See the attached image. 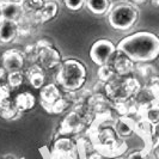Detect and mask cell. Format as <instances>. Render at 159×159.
<instances>
[{
	"label": "cell",
	"mask_w": 159,
	"mask_h": 159,
	"mask_svg": "<svg viewBox=\"0 0 159 159\" xmlns=\"http://www.w3.org/2000/svg\"><path fill=\"white\" fill-rule=\"evenodd\" d=\"M1 5V15L2 18L16 20L19 19L20 16L23 15V5L22 2H15V1H4L0 2Z\"/></svg>",
	"instance_id": "cell-17"
},
{
	"label": "cell",
	"mask_w": 159,
	"mask_h": 159,
	"mask_svg": "<svg viewBox=\"0 0 159 159\" xmlns=\"http://www.w3.org/2000/svg\"><path fill=\"white\" fill-rule=\"evenodd\" d=\"M130 1L136 4V5H139V4H143V2H147V1H151V0H130Z\"/></svg>",
	"instance_id": "cell-34"
},
{
	"label": "cell",
	"mask_w": 159,
	"mask_h": 159,
	"mask_svg": "<svg viewBox=\"0 0 159 159\" xmlns=\"http://www.w3.org/2000/svg\"><path fill=\"white\" fill-rule=\"evenodd\" d=\"M64 4L71 11H79L84 7L85 0H64Z\"/></svg>",
	"instance_id": "cell-28"
},
{
	"label": "cell",
	"mask_w": 159,
	"mask_h": 159,
	"mask_svg": "<svg viewBox=\"0 0 159 159\" xmlns=\"http://www.w3.org/2000/svg\"><path fill=\"white\" fill-rule=\"evenodd\" d=\"M18 24L16 20H11L6 18L0 19V43L2 46L12 43L18 36Z\"/></svg>",
	"instance_id": "cell-14"
},
{
	"label": "cell",
	"mask_w": 159,
	"mask_h": 159,
	"mask_svg": "<svg viewBox=\"0 0 159 159\" xmlns=\"http://www.w3.org/2000/svg\"><path fill=\"white\" fill-rule=\"evenodd\" d=\"M151 157L159 159V140H157L156 143H153V146H152V148H151Z\"/></svg>",
	"instance_id": "cell-31"
},
{
	"label": "cell",
	"mask_w": 159,
	"mask_h": 159,
	"mask_svg": "<svg viewBox=\"0 0 159 159\" xmlns=\"http://www.w3.org/2000/svg\"><path fill=\"white\" fill-rule=\"evenodd\" d=\"M136 70L139 71L140 75L143 77V78H146V79L151 78L153 74H156V73H157V70H156L153 66L146 64V62H143L141 66H138V67H136Z\"/></svg>",
	"instance_id": "cell-26"
},
{
	"label": "cell",
	"mask_w": 159,
	"mask_h": 159,
	"mask_svg": "<svg viewBox=\"0 0 159 159\" xmlns=\"http://www.w3.org/2000/svg\"><path fill=\"white\" fill-rule=\"evenodd\" d=\"M88 123L85 120L80 116L79 114L74 110L70 111L64 120L61 121L60 126L57 128V135L59 136H71L79 134L80 132L88 129Z\"/></svg>",
	"instance_id": "cell-8"
},
{
	"label": "cell",
	"mask_w": 159,
	"mask_h": 159,
	"mask_svg": "<svg viewBox=\"0 0 159 159\" xmlns=\"http://www.w3.org/2000/svg\"><path fill=\"white\" fill-rule=\"evenodd\" d=\"M153 127H154L153 123L141 116L139 117V120H135V127H134L135 134H138L145 141V147L148 151H151L153 143L157 141L153 134Z\"/></svg>",
	"instance_id": "cell-13"
},
{
	"label": "cell",
	"mask_w": 159,
	"mask_h": 159,
	"mask_svg": "<svg viewBox=\"0 0 159 159\" xmlns=\"http://www.w3.org/2000/svg\"><path fill=\"white\" fill-rule=\"evenodd\" d=\"M153 134H154L156 140H159V122L158 123H156L154 127H153Z\"/></svg>",
	"instance_id": "cell-32"
},
{
	"label": "cell",
	"mask_w": 159,
	"mask_h": 159,
	"mask_svg": "<svg viewBox=\"0 0 159 159\" xmlns=\"http://www.w3.org/2000/svg\"><path fill=\"white\" fill-rule=\"evenodd\" d=\"M24 79H25V75L23 74L22 71H12L8 72L6 81H7V85L10 86V89L15 90V89H18L23 84Z\"/></svg>",
	"instance_id": "cell-22"
},
{
	"label": "cell",
	"mask_w": 159,
	"mask_h": 159,
	"mask_svg": "<svg viewBox=\"0 0 159 159\" xmlns=\"http://www.w3.org/2000/svg\"><path fill=\"white\" fill-rule=\"evenodd\" d=\"M2 18V15H1V5H0V19Z\"/></svg>",
	"instance_id": "cell-38"
},
{
	"label": "cell",
	"mask_w": 159,
	"mask_h": 159,
	"mask_svg": "<svg viewBox=\"0 0 159 159\" xmlns=\"http://www.w3.org/2000/svg\"><path fill=\"white\" fill-rule=\"evenodd\" d=\"M150 2H151L154 7H159V0H151Z\"/></svg>",
	"instance_id": "cell-35"
},
{
	"label": "cell",
	"mask_w": 159,
	"mask_h": 159,
	"mask_svg": "<svg viewBox=\"0 0 159 159\" xmlns=\"http://www.w3.org/2000/svg\"><path fill=\"white\" fill-rule=\"evenodd\" d=\"M1 158H12V159H16L17 157H16V156H13V154H4V156H1Z\"/></svg>",
	"instance_id": "cell-36"
},
{
	"label": "cell",
	"mask_w": 159,
	"mask_h": 159,
	"mask_svg": "<svg viewBox=\"0 0 159 159\" xmlns=\"http://www.w3.org/2000/svg\"><path fill=\"white\" fill-rule=\"evenodd\" d=\"M55 79L56 83L66 91H79L88 79V68L79 60L67 59L59 66Z\"/></svg>",
	"instance_id": "cell-3"
},
{
	"label": "cell",
	"mask_w": 159,
	"mask_h": 159,
	"mask_svg": "<svg viewBox=\"0 0 159 159\" xmlns=\"http://www.w3.org/2000/svg\"><path fill=\"white\" fill-rule=\"evenodd\" d=\"M52 158L59 159H75L79 158L77 141H73L68 136H59L53 143L52 147Z\"/></svg>",
	"instance_id": "cell-9"
},
{
	"label": "cell",
	"mask_w": 159,
	"mask_h": 159,
	"mask_svg": "<svg viewBox=\"0 0 159 159\" xmlns=\"http://www.w3.org/2000/svg\"><path fill=\"white\" fill-rule=\"evenodd\" d=\"M157 104H158V105H159V97H158V98H157Z\"/></svg>",
	"instance_id": "cell-39"
},
{
	"label": "cell",
	"mask_w": 159,
	"mask_h": 159,
	"mask_svg": "<svg viewBox=\"0 0 159 159\" xmlns=\"http://www.w3.org/2000/svg\"><path fill=\"white\" fill-rule=\"evenodd\" d=\"M135 120L130 116H119L115 121V130L120 138L126 139L135 134Z\"/></svg>",
	"instance_id": "cell-15"
},
{
	"label": "cell",
	"mask_w": 159,
	"mask_h": 159,
	"mask_svg": "<svg viewBox=\"0 0 159 159\" xmlns=\"http://www.w3.org/2000/svg\"><path fill=\"white\" fill-rule=\"evenodd\" d=\"M140 116L143 117V119H146L147 121H150L153 125L158 123L159 122V105L156 103V104H153V105H151V107H148L147 109H145V110L141 112Z\"/></svg>",
	"instance_id": "cell-24"
},
{
	"label": "cell",
	"mask_w": 159,
	"mask_h": 159,
	"mask_svg": "<svg viewBox=\"0 0 159 159\" xmlns=\"http://www.w3.org/2000/svg\"><path fill=\"white\" fill-rule=\"evenodd\" d=\"M151 157V151H148L146 147L143 150L132 152L127 156V158H150Z\"/></svg>",
	"instance_id": "cell-30"
},
{
	"label": "cell",
	"mask_w": 159,
	"mask_h": 159,
	"mask_svg": "<svg viewBox=\"0 0 159 159\" xmlns=\"http://www.w3.org/2000/svg\"><path fill=\"white\" fill-rule=\"evenodd\" d=\"M6 72H7V71H6L4 67H1V68H0V83L4 80L5 75H6Z\"/></svg>",
	"instance_id": "cell-33"
},
{
	"label": "cell",
	"mask_w": 159,
	"mask_h": 159,
	"mask_svg": "<svg viewBox=\"0 0 159 159\" xmlns=\"http://www.w3.org/2000/svg\"><path fill=\"white\" fill-rule=\"evenodd\" d=\"M139 17L140 11L136 4L132 1H120L109 10L108 23L117 31H127L135 26Z\"/></svg>",
	"instance_id": "cell-5"
},
{
	"label": "cell",
	"mask_w": 159,
	"mask_h": 159,
	"mask_svg": "<svg viewBox=\"0 0 159 159\" xmlns=\"http://www.w3.org/2000/svg\"><path fill=\"white\" fill-rule=\"evenodd\" d=\"M64 95L60 91V89L56 86V84H44L41 88L40 92V99H41V105L43 107V109L49 114L52 107L60 99L62 98Z\"/></svg>",
	"instance_id": "cell-12"
},
{
	"label": "cell",
	"mask_w": 159,
	"mask_h": 159,
	"mask_svg": "<svg viewBox=\"0 0 159 159\" xmlns=\"http://www.w3.org/2000/svg\"><path fill=\"white\" fill-rule=\"evenodd\" d=\"M117 74L115 70L112 68V66L110 64L103 65V66H99V70H98V78L101 80V83H107L109 80H111L112 78H115Z\"/></svg>",
	"instance_id": "cell-23"
},
{
	"label": "cell",
	"mask_w": 159,
	"mask_h": 159,
	"mask_svg": "<svg viewBox=\"0 0 159 159\" xmlns=\"http://www.w3.org/2000/svg\"><path fill=\"white\" fill-rule=\"evenodd\" d=\"M13 103L20 112L30 111L36 105V97L31 92H20L15 97Z\"/></svg>",
	"instance_id": "cell-18"
},
{
	"label": "cell",
	"mask_w": 159,
	"mask_h": 159,
	"mask_svg": "<svg viewBox=\"0 0 159 159\" xmlns=\"http://www.w3.org/2000/svg\"><path fill=\"white\" fill-rule=\"evenodd\" d=\"M37 48V60L44 70H54L62 62V56L60 52L54 47L52 41L42 39L36 43Z\"/></svg>",
	"instance_id": "cell-6"
},
{
	"label": "cell",
	"mask_w": 159,
	"mask_h": 159,
	"mask_svg": "<svg viewBox=\"0 0 159 159\" xmlns=\"http://www.w3.org/2000/svg\"><path fill=\"white\" fill-rule=\"evenodd\" d=\"M108 64L111 65L116 74L121 77H127L136 70L135 61L132 60L126 53H123L120 49H116V52L112 54L111 59Z\"/></svg>",
	"instance_id": "cell-10"
},
{
	"label": "cell",
	"mask_w": 159,
	"mask_h": 159,
	"mask_svg": "<svg viewBox=\"0 0 159 159\" xmlns=\"http://www.w3.org/2000/svg\"><path fill=\"white\" fill-rule=\"evenodd\" d=\"M10 92H11V89L7 84H1L0 83V103L10 99V95H11Z\"/></svg>",
	"instance_id": "cell-29"
},
{
	"label": "cell",
	"mask_w": 159,
	"mask_h": 159,
	"mask_svg": "<svg viewBox=\"0 0 159 159\" xmlns=\"http://www.w3.org/2000/svg\"><path fill=\"white\" fill-rule=\"evenodd\" d=\"M46 0H23V8H25L29 12H37L43 6Z\"/></svg>",
	"instance_id": "cell-25"
},
{
	"label": "cell",
	"mask_w": 159,
	"mask_h": 159,
	"mask_svg": "<svg viewBox=\"0 0 159 159\" xmlns=\"http://www.w3.org/2000/svg\"><path fill=\"white\" fill-rule=\"evenodd\" d=\"M112 111L96 114L93 122L88 127V136L95 148L104 157H120L128 150L127 143L115 130Z\"/></svg>",
	"instance_id": "cell-1"
},
{
	"label": "cell",
	"mask_w": 159,
	"mask_h": 159,
	"mask_svg": "<svg viewBox=\"0 0 159 159\" xmlns=\"http://www.w3.org/2000/svg\"><path fill=\"white\" fill-rule=\"evenodd\" d=\"M116 49L117 47L110 40H107V39L97 40L92 43V46L90 48V59L97 66L107 65L110 61L112 54L116 52Z\"/></svg>",
	"instance_id": "cell-7"
},
{
	"label": "cell",
	"mask_w": 159,
	"mask_h": 159,
	"mask_svg": "<svg viewBox=\"0 0 159 159\" xmlns=\"http://www.w3.org/2000/svg\"><path fill=\"white\" fill-rule=\"evenodd\" d=\"M20 111L16 108L13 102L10 99L0 103V119L5 121H13L19 117Z\"/></svg>",
	"instance_id": "cell-21"
},
{
	"label": "cell",
	"mask_w": 159,
	"mask_h": 159,
	"mask_svg": "<svg viewBox=\"0 0 159 159\" xmlns=\"http://www.w3.org/2000/svg\"><path fill=\"white\" fill-rule=\"evenodd\" d=\"M141 89L139 80L133 77L116 75L103 84V92L111 103L133 99Z\"/></svg>",
	"instance_id": "cell-4"
},
{
	"label": "cell",
	"mask_w": 159,
	"mask_h": 159,
	"mask_svg": "<svg viewBox=\"0 0 159 159\" xmlns=\"http://www.w3.org/2000/svg\"><path fill=\"white\" fill-rule=\"evenodd\" d=\"M4 1H15V2H22L23 0H4Z\"/></svg>",
	"instance_id": "cell-37"
},
{
	"label": "cell",
	"mask_w": 159,
	"mask_h": 159,
	"mask_svg": "<svg viewBox=\"0 0 159 159\" xmlns=\"http://www.w3.org/2000/svg\"><path fill=\"white\" fill-rule=\"evenodd\" d=\"M136 64L151 62L159 56V36L148 31H138L123 37L116 44Z\"/></svg>",
	"instance_id": "cell-2"
},
{
	"label": "cell",
	"mask_w": 159,
	"mask_h": 159,
	"mask_svg": "<svg viewBox=\"0 0 159 159\" xmlns=\"http://www.w3.org/2000/svg\"><path fill=\"white\" fill-rule=\"evenodd\" d=\"M146 86L150 89L152 92L156 95V97L158 98L159 97V74L158 73L153 74L151 78L147 79V85H146Z\"/></svg>",
	"instance_id": "cell-27"
},
{
	"label": "cell",
	"mask_w": 159,
	"mask_h": 159,
	"mask_svg": "<svg viewBox=\"0 0 159 159\" xmlns=\"http://www.w3.org/2000/svg\"><path fill=\"white\" fill-rule=\"evenodd\" d=\"M85 6L89 11L95 16L108 15L111 7L110 0H85Z\"/></svg>",
	"instance_id": "cell-20"
},
{
	"label": "cell",
	"mask_w": 159,
	"mask_h": 159,
	"mask_svg": "<svg viewBox=\"0 0 159 159\" xmlns=\"http://www.w3.org/2000/svg\"><path fill=\"white\" fill-rule=\"evenodd\" d=\"M158 36H159V35H158Z\"/></svg>",
	"instance_id": "cell-40"
},
{
	"label": "cell",
	"mask_w": 159,
	"mask_h": 159,
	"mask_svg": "<svg viewBox=\"0 0 159 159\" xmlns=\"http://www.w3.org/2000/svg\"><path fill=\"white\" fill-rule=\"evenodd\" d=\"M57 12H59V4L55 0H49L43 4V6L40 8V11L36 12L37 17L40 18L41 23H46L49 22L52 19H54L57 16Z\"/></svg>",
	"instance_id": "cell-19"
},
{
	"label": "cell",
	"mask_w": 159,
	"mask_h": 159,
	"mask_svg": "<svg viewBox=\"0 0 159 159\" xmlns=\"http://www.w3.org/2000/svg\"><path fill=\"white\" fill-rule=\"evenodd\" d=\"M25 77L31 84L32 88L35 89H41L46 84V73H44V68L41 65L36 64L29 67Z\"/></svg>",
	"instance_id": "cell-16"
},
{
	"label": "cell",
	"mask_w": 159,
	"mask_h": 159,
	"mask_svg": "<svg viewBox=\"0 0 159 159\" xmlns=\"http://www.w3.org/2000/svg\"><path fill=\"white\" fill-rule=\"evenodd\" d=\"M26 54L25 52L18 49V48H12L5 50L1 55V65L7 72L12 71H22L25 64Z\"/></svg>",
	"instance_id": "cell-11"
}]
</instances>
